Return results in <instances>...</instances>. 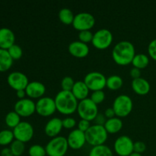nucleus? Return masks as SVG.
Wrapping results in <instances>:
<instances>
[{
	"mask_svg": "<svg viewBox=\"0 0 156 156\" xmlns=\"http://www.w3.org/2000/svg\"><path fill=\"white\" fill-rule=\"evenodd\" d=\"M67 142H68L69 147L74 150L82 149L86 143L85 133L81 131L78 128L73 129L68 135Z\"/></svg>",
	"mask_w": 156,
	"mask_h": 156,
	"instance_id": "15",
	"label": "nucleus"
},
{
	"mask_svg": "<svg viewBox=\"0 0 156 156\" xmlns=\"http://www.w3.org/2000/svg\"><path fill=\"white\" fill-rule=\"evenodd\" d=\"M133 144L130 137L120 136L114 142V151L119 156H129L133 152Z\"/></svg>",
	"mask_w": 156,
	"mask_h": 156,
	"instance_id": "10",
	"label": "nucleus"
},
{
	"mask_svg": "<svg viewBox=\"0 0 156 156\" xmlns=\"http://www.w3.org/2000/svg\"><path fill=\"white\" fill-rule=\"evenodd\" d=\"M129 74H130L131 77L133 78V79H138V78L140 77L141 72H140V69H139L135 68V67H133V68L130 69Z\"/></svg>",
	"mask_w": 156,
	"mask_h": 156,
	"instance_id": "41",
	"label": "nucleus"
},
{
	"mask_svg": "<svg viewBox=\"0 0 156 156\" xmlns=\"http://www.w3.org/2000/svg\"><path fill=\"white\" fill-rule=\"evenodd\" d=\"M69 148L67 138L62 136L52 138L45 146L47 156H64Z\"/></svg>",
	"mask_w": 156,
	"mask_h": 156,
	"instance_id": "4",
	"label": "nucleus"
},
{
	"mask_svg": "<svg viewBox=\"0 0 156 156\" xmlns=\"http://www.w3.org/2000/svg\"><path fill=\"white\" fill-rule=\"evenodd\" d=\"M76 125V120L73 117H68L62 120V126L66 129H73Z\"/></svg>",
	"mask_w": 156,
	"mask_h": 156,
	"instance_id": "36",
	"label": "nucleus"
},
{
	"mask_svg": "<svg viewBox=\"0 0 156 156\" xmlns=\"http://www.w3.org/2000/svg\"><path fill=\"white\" fill-rule=\"evenodd\" d=\"M88 156H114V154L108 146L101 145L91 148Z\"/></svg>",
	"mask_w": 156,
	"mask_h": 156,
	"instance_id": "24",
	"label": "nucleus"
},
{
	"mask_svg": "<svg viewBox=\"0 0 156 156\" xmlns=\"http://www.w3.org/2000/svg\"><path fill=\"white\" fill-rule=\"evenodd\" d=\"M13 59L7 50L0 49V72H5L12 67Z\"/></svg>",
	"mask_w": 156,
	"mask_h": 156,
	"instance_id": "23",
	"label": "nucleus"
},
{
	"mask_svg": "<svg viewBox=\"0 0 156 156\" xmlns=\"http://www.w3.org/2000/svg\"><path fill=\"white\" fill-rule=\"evenodd\" d=\"M13 131L9 129H4L0 131V145L1 146H8L14 141Z\"/></svg>",
	"mask_w": 156,
	"mask_h": 156,
	"instance_id": "29",
	"label": "nucleus"
},
{
	"mask_svg": "<svg viewBox=\"0 0 156 156\" xmlns=\"http://www.w3.org/2000/svg\"><path fill=\"white\" fill-rule=\"evenodd\" d=\"M7 82L9 86L15 91L25 90L29 83L28 78L21 72H12L8 76Z\"/></svg>",
	"mask_w": 156,
	"mask_h": 156,
	"instance_id": "14",
	"label": "nucleus"
},
{
	"mask_svg": "<svg viewBox=\"0 0 156 156\" xmlns=\"http://www.w3.org/2000/svg\"><path fill=\"white\" fill-rule=\"evenodd\" d=\"M68 50L70 54L76 58L85 57L88 56L90 51L88 44L81 42L80 41H75L70 43Z\"/></svg>",
	"mask_w": 156,
	"mask_h": 156,
	"instance_id": "17",
	"label": "nucleus"
},
{
	"mask_svg": "<svg viewBox=\"0 0 156 156\" xmlns=\"http://www.w3.org/2000/svg\"><path fill=\"white\" fill-rule=\"evenodd\" d=\"M15 36L14 32L8 27L0 28V49L9 50L15 44Z\"/></svg>",
	"mask_w": 156,
	"mask_h": 156,
	"instance_id": "19",
	"label": "nucleus"
},
{
	"mask_svg": "<svg viewBox=\"0 0 156 156\" xmlns=\"http://www.w3.org/2000/svg\"><path fill=\"white\" fill-rule=\"evenodd\" d=\"M26 94L30 99H39L44 97L45 94L46 87L42 82L38 81H33L29 82L25 88Z\"/></svg>",
	"mask_w": 156,
	"mask_h": 156,
	"instance_id": "16",
	"label": "nucleus"
},
{
	"mask_svg": "<svg viewBox=\"0 0 156 156\" xmlns=\"http://www.w3.org/2000/svg\"><path fill=\"white\" fill-rule=\"evenodd\" d=\"M93 36H94V34L90 30H82V31H79V39L81 42L88 44V43H90L92 41Z\"/></svg>",
	"mask_w": 156,
	"mask_h": 156,
	"instance_id": "35",
	"label": "nucleus"
},
{
	"mask_svg": "<svg viewBox=\"0 0 156 156\" xmlns=\"http://www.w3.org/2000/svg\"><path fill=\"white\" fill-rule=\"evenodd\" d=\"M148 53L152 59L156 61V39L152 40L148 46Z\"/></svg>",
	"mask_w": 156,
	"mask_h": 156,
	"instance_id": "38",
	"label": "nucleus"
},
{
	"mask_svg": "<svg viewBox=\"0 0 156 156\" xmlns=\"http://www.w3.org/2000/svg\"><path fill=\"white\" fill-rule=\"evenodd\" d=\"M28 155L29 156H46L47 152L45 147L39 144H34L29 148Z\"/></svg>",
	"mask_w": 156,
	"mask_h": 156,
	"instance_id": "31",
	"label": "nucleus"
},
{
	"mask_svg": "<svg viewBox=\"0 0 156 156\" xmlns=\"http://www.w3.org/2000/svg\"><path fill=\"white\" fill-rule=\"evenodd\" d=\"M56 111L62 114L69 115L77 111L79 101L70 91H60L54 98Z\"/></svg>",
	"mask_w": 156,
	"mask_h": 156,
	"instance_id": "2",
	"label": "nucleus"
},
{
	"mask_svg": "<svg viewBox=\"0 0 156 156\" xmlns=\"http://www.w3.org/2000/svg\"><path fill=\"white\" fill-rule=\"evenodd\" d=\"M9 52V55L11 56V57L14 59H21V56L23 55V50L22 48L20 47L19 45H17V44H14L12 45L9 50H7Z\"/></svg>",
	"mask_w": 156,
	"mask_h": 156,
	"instance_id": "32",
	"label": "nucleus"
},
{
	"mask_svg": "<svg viewBox=\"0 0 156 156\" xmlns=\"http://www.w3.org/2000/svg\"><path fill=\"white\" fill-rule=\"evenodd\" d=\"M56 111L54 98L51 97H42L36 102V112L42 117L53 115Z\"/></svg>",
	"mask_w": 156,
	"mask_h": 156,
	"instance_id": "11",
	"label": "nucleus"
},
{
	"mask_svg": "<svg viewBox=\"0 0 156 156\" xmlns=\"http://www.w3.org/2000/svg\"><path fill=\"white\" fill-rule=\"evenodd\" d=\"M77 112L81 119L91 122L94 120L98 114V105L94 104L90 98H88L79 102Z\"/></svg>",
	"mask_w": 156,
	"mask_h": 156,
	"instance_id": "6",
	"label": "nucleus"
},
{
	"mask_svg": "<svg viewBox=\"0 0 156 156\" xmlns=\"http://www.w3.org/2000/svg\"><path fill=\"white\" fill-rule=\"evenodd\" d=\"M15 139L25 143L33 138L34 130L30 123L27 121H21L18 126L13 129Z\"/></svg>",
	"mask_w": 156,
	"mask_h": 156,
	"instance_id": "12",
	"label": "nucleus"
},
{
	"mask_svg": "<svg viewBox=\"0 0 156 156\" xmlns=\"http://www.w3.org/2000/svg\"><path fill=\"white\" fill-rule=\"evenodd\" d=\"M15 111L23 117H28L36 112V103L29 98L20 99L15 104Z\"/></svg>",
	"mask_w": 156,
	"mask_h": 156,
	"instance_id": "13",
	"label": "nucleus"
},
{
	"mask_svg": "<svg viewBox=\"0 0 156 156\" xmlns=\"http://www.w3.org/2000/svg\"><path fill=\"white\" fill-rule=\"evenodd\" d=\"M89 91V88L84 81H77L75 82V85L71 91L76 98L80 101L84 99L88 98Z\"/></svg>",
	"mask_w": 156,
	"mask_h": 156,
	"instance_id": "21",
	"label": "nucleus"
},
{
	"mask_svg": "<svg viewBox=\"0 0 156 156\" xmlns=\"http://www.w3.org/2000/svg\"><path fill=\"white\" fill-rule=\"evenodd\" d=\"M129 156H143V155H142V154H139V153H136V152H133Z\"/></svg>",
	"mask_w": 156,
	"mask_h": 156,
	"instance_id": "45",
	"label": "nucleus"
},
{
	"mask_svg": "<svg viewBox=\"0 0 156 156\" xmlns=\"http://www.w3.org/2000/svg\"><path fill=\"white\" fill-rule=\"evenodd\" d=\"M113 42V34L111 30L106 28L98 30L94 34L91 43L95 48L105 50L111 45Z\"/></svg>",
	"mask_w": 156,
	"mask_h": 156,
	"instance_id": "9",
	"label": "nucleus"
},
{
	"mask_svg": "<svg viewBox=\"0 0 156 156\" xmlns=\"http://www.w3.org/2000/svg\"><path fill=\"white\" fill-rule=\"evenodd\" d=\"M112 108L117 117H126L132 111L133 103L129 96L126 94H120L114 99Z\"/></svg>",
	"mask_w": 156,
	"mask_h": 156,
	"instance_id": "5",
	"label": "nucleus"
},
{
	"mask_svg": "<svg viewBox=\"0 0 156 156\" xmlns=\"http://www.w3.org/2000/svg\"><path fill=\"white\" fill-rule=\"evenodd\" d=\"M0 155L1 156H14L10 148H7V147H5V148H4V149H2Z\"/></svg>",
	"mask_w": 156,
	"mask_h": 156,
	"instance_id": "43",
	"label": "nucleus"
},
{
	"mask_svg": "<svg viewBox=\"0 0 156 156\" xmlns=\"http://www.w3.org/2000/svg\"><path fill=\"white\" fill-rule=\"evenodd\" d=\"M91 123L90 121L86 120H83V119H81L79 121V123H78V129H80L82 132L85 133L91 126Z\"/></svg>",
	"mask_w": 156,
	"mask_h": 156,
	"instance_id": "39",
	"label": "nucleus"
},
{
	"mask_svg": "<svg viewBox=\"0 0 156 156\" xmlns=\"http://www.w3.org/2000/svg\"><path fill=\"white\" fill-rule=\"evenodd\" d=\"M133 90L140 95H146L150 91V84L144 78L140 77L138 79H133L131 83Z\"/></svg>",
	"mask_w": 156,
	"mask_h": 156,
	"instance_id": "20",
	"label": "nucleus"
},
{
	"mask_svg": "<svg viewBox=\"0 0 156 156\" xmlns=\"http://www.w3.org/2000/svg\"><path fill=\"white\" fill-rule=\"evenodd\" d=\"M146 150V143L143 141H136L133 144V152L136 153L142 154Z\"/></svg>",
	"mask_w": 156,
	"mask_h": 156,
	"instance_id": "37",
	"label": "nucleus"
},
{
	"mask_svg": "<svg viewBox=\"0 0 156 156\" xmlns=\"http://www.w3.org/2000/svg\"><path fill=\"white\" fill-rule=\"evenodd\" d=\"M9 148H10L11 150H12V152L14 156L22 155L23 153L24 152V150H25L24 143L17 140H15L12 143H11L10 147Z\"/></svg>",
	"mask_w": 156,
	"mask_h": 156,
	"instance_id": "30",
	"label": "nucleus"
},
{
	"mask_svg": "<svg viewBox=\"0 0 156 156\" xmlns=\"http://www.w3.org/2000/svg\"><path fill=\"white\" fill-rule=\"evenodd\" d=\"M94 24H95L94 17L91 13L86 12L76 14L73 22V27L79 31L91 30Z\"/></svg>",
	"mask_w": 156,
	"mask_h": 156,
	"instance_id": "8",
	"label": "nucleus"
},
{
	"mask_svg": "<svg viewBox=\"0 0 156 156\" xmlns=\"http://www.w3.org/2000/svg\"><path fill=\"white\" fill-rule=\"evenodd\" d=\"M16 95L20 100V99L25 98V96L27 95V94H26L25 90H18V91H16Z\"/></svg>",
	"mask_w": 156,
	"mask_h": 156,
	"instance_id": "44",
	"label": "nucleus"
},
{
	"mask_svg": "<svg viewBox=\"0 0 156 156\" xmlns=\"http://www.w3.org/2000/svg\"><path fill=\"white\" fill-rule=\"evenodd\" d=\"M108 119H106V117L105 116V114H102L98 113V115L96 116V117L94 118V122H95V124L97 125H101V126H104L105 123V122L107 121Z\"/></svg>",
	"mask_w": 156,
	"mask_h": 156,
	"instance_id": "40",
	"label": "nucleus"
},
{
	"mask_svg": "<svg viewBox=\"0 0 156 156\" xmlns=\"http://www.w3.org/2000/svg\"><path fill=\"white\" fill-rule=\"evenodd\" d=\"M84 82L92 91L103 90L106 87L107 78L100 72H90L85 75Z\"/></svg>",
	"mask_w": 156,
	"mask_h": 156,
	"instance_id": "7",
	"label": "nucleus"
},
{
	"mask_svg": "<svg viewBox=\"0 0 156 156\" xmlns=\"http://www.w3.org/2000/svg\"><path fill=\"white\" fill-rule=\"evenodd\" d=\"M62 128V120L59 117H53L50 119L45 125L44 132L47 136L54 138L59 136Z\"/></svg>",
	"mask_w": 156,
	"mask_h": 156,
	"instance_id": "18",
	"label": "nucleus"
},
{
	"mask_svg": "<svg viewBox=\"0 0 156 156\" xmlns=\"http://www.w3.org/2000/svg\"><path fill=\"white\" fill-rule=\"evenodd\" d=\"M112 58L120 66H126L132 63L136 55L135 47L128 41H121L117 43L112 50Z\"/></svg>",
	"mask_w": 156,
	"mask_h": 156,
	"instance_id": "1",
	"label": "nucleus"
},
{
	"mask_svg": "<svg viewBox=\"0 0 156 156\" xmlns=\"http://www.w3.org/2000/svg\"><path fill=\"white\" fill-rule=\"evenodd\" d=\"M104 126L108 133H117L119 131L121 130L123 127V121L120 117H114L113 118L108 119Z\"/></svg>",
	"mask_w": 156,
	"mask_h": 156,
	"instance_id": "22",
	"label": "nucleus"
},
{
	"mask_svg": "<svg viewBox=\"0 0 156 156\" xmlns=\"http://www.w3.org/2000/svg\"><path fill=\"white\" fill-rule=\"evenodd\" d=\"M105 116L106 117V118L108 119H111L113 118L116 116L115 112H114V110L113 109V108H108L105 110Z\"/></svg>",
	"mask_w": 156,
	"mask_h": 156,
	"instance_id": "42",
	"label": "nucleus"
},
{
	"mask_svg": "<svg viewBox=\"0 0 156 156\" xmlns=\"http://www.w3.org/2000/svg\"><path fill=\"white\" fill-rule=\"evenodd\" d=\"M58 16H59V19L60 20L61 22L66 25L73 24L75 18L73 11L68 8H63V9H60L59 14H58Z\"/></svg>",
	"mask_w": 156,
	"mask_h": 156,
	"instance_id": "26",
	"label": "nucleus"
},
{
	"mask_svg": "<svg viewBox=\"0 0 156 156\" xmlns=\"http://www.w3.org/2000/svg\"><path fill=\"white\" fill-rule=\"evenodd\" d=\"M85 134L86 143L92 146L93 147L105 145L108 136V133L107 132L105 126L97 124L91 125Z\"/></svg>",
	"mask_w": 156,
	"mask_h": 156,
	"instance_id": "3",
	"label": "nucleus"
},
{
	"mask_svg": "<svg viewBox=\"0 0 156 156\" xmlns=\"http://www.w3.org/2000/svg\"><path fill=\"white\" fill-rule=\"evenodd\" d=\"M74 79L71 76H65L61 81V88L63 91H72L75 85Z\"/></svg>",
	"mask_w": 156,
	"mask_h": 156,
	"instance_id": "33",
	"label": "nucleus"
},
{
	"mask_svg": "<svg viewBox=\"0 0 156 156\" xmlns=\"http://www.w3.org/2000/svg\"><path fill=\"white\" fill-rule=\"evenodd\" d=\"M5 122L6 125L10 128H15L20 123H21V117L14 111H10L8 113L5 118Z\"/></svg>",
	"mask_w": 156,
	"mask_h": 156,
	"instance_id": "28",
	"label": "nucleus"
},
{
	"mask_svg": "<svg viewBox=\"0 0 156 156\" xmlns=\"http://www.w3.org/2000/svg\"><path fill=\"white\" fill-rule=\"evenodd\" d=\"M149 63V58L147 55L144 53H137L135 55L132 61V64L133 67L142 69L147 67Z\"/></svg>",
	"mask_w": 156,
	"mask_h": 156,
	"instance_id": "25",
	"label": "nucleus"
},
{
	"mask_svg": "<svg viewBox=\"0 0 156 156\" xmlns=\"http://www.w3.org/2000/svg\"><path fill=\"white\" fill-rule=\"evenodd\" d=\"M91 100L96 105H99L101 102H103L105 99V94L103 90H98V91H94L91 93Z\"/></svg>",
	"mask_w": 156,
	"mask_h": 156,
	"instance_id": "34",
	"label": "nucleus"
},
{
	"mask_svg": "<svg viewBox=\"0 0 156 156\" xmlns=\"http://www.w3.org/2000/svg\"><path fill=\"white\" fill-rule=\"evenodd\" d=\"M123 79L117 75H112L107 78L106 87L111 90H117L123 85Z\"/></svg>",
	"mask_w": 156,
	"mask_h": 156,
	"instance_id": "27",
	"label": "nucleus"
}]
</instances>
